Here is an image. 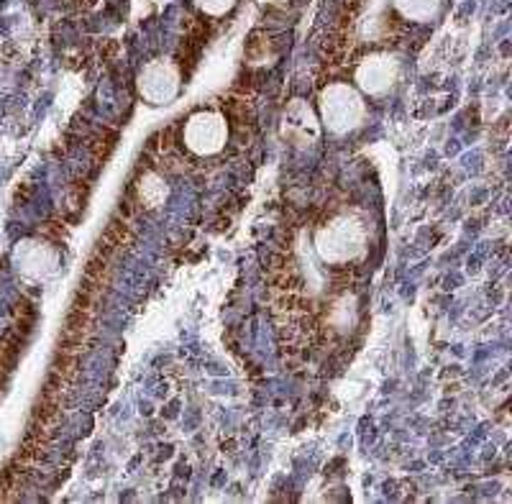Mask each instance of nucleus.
<instances>
[{
    "instance_id": "nucleus-10",
    "label": "nucleus",
    "mask_w": 512,
    "mask_h": 504,
    "mask_svg": "<svg viewBox=\"0 0 512 504\" xmlns=\"http://www.w3.org/2000/svg\"><path fill=\"white\" fill-rule=\"evenodd\" d=\"M195 3H198L200 11L208 13V16H226L236 0H195Z\"/></svg>"
},
{
    "instance_id": "nucleus-2",
    "label": "nucleus",
    "mask_w": 512,
    "mask_h": 504,
    "mask_svg": "<svg viewBox=\"0 0 512 504\" xmlns=\"http://www.w3.org/2000/svg\"><path fill=\"white\" fill-rule=\"evenodd\" d=\"M320 116L328 131L333 134H349L351 128H356L364 118V100H361L359 90H354L346 82H336L328 85L320 93Z\"/></svg>"
},
{
    "instance_id": "nucleus-3",
    "label": "nucleus",
    "mask_w": 512,
    "mask_h": 504,
    "mask_svg": "<svg viewBox=\"0 0 512 504\" xmlns=\"http://www.w3.org/2000/svg\"><path fill=\"white\" fill-rule=\"evenodd\" d=\"M226 139L228 126L226 118H223L221 113H195V116L185 123V146L192 154H200V157L218 154V151L226 146Z\"/></svg>"
},
{
    "instance_id": "nucleus-1",
    "label": "nucleus",
    "mask_w": 512,
    "mask_h": 504,
    "mask_svg": "<svg viewBox=\"0 0 512 504\" xmlns=\"http://www.w3.org/2000/svg\"><path fill=\"white\" fill-rule=\"evenodd\" d=\"M315 254L326 264H349L369 246V228L356 213H341L315 233Z\"/></svg>"
},
{
    "instance_id": "nucleus-6",
    "label": "nucleus",
    "mask_w": 512,
    "mask_h": 504,
    "mask_svg": "<svg viewBox=\"0 0 512 504\" xmlns=\"http://www.w3.org/2000/svg\"><path fill=\"white\" fill-rule=\"evenodd\" d=\"M318 131H320V126H318V118H315V113L310 111L303 100H292L290 108H287V113H285V123H282V134H285V139L305 146V144H310V141L318 139Z\"/></svg>"
},
{
    "instance_id": "nucleus-9",
    "label": "nucleus",
    "mask_w": 512,
    "mask_h": 504,
    "mask_svg": "<svg viewBox=\"0 0 512 504\" xmlns=\"http://www.w3.org/2000/svg\"><path fill=\"white\" fill-rule=\"evenodd\" d=\"M139 190H141V197H144L146 203L152 205V208H157L164 197H167V187H164V182L159 180V177H154V174H146L144 180H141Z\"/></svg>"
},
{
    "instance_id": "nucleus-7",
    "label": "nucleus",
    "mask_w": 512,
    "mask_h": 504,
    "mask_svg": "<svg viewBox=\"0 0 512 504\" xmlns=\"http://www.w3.org/2000/svg\"><path fill=\"white\" fill-rule=\"evenodd\" d=\"M395 8L408 21H431L441 8V0H395Z\"/></svg>"
},
{
    "instance_id": "nucleus-5",
    "label": "nucleus",
    "mask_w": 512,
    "mask_h": 504,
    "mask_svg": "<svg viewBox=\"0 0 512 504\" xmlns=\"http://www.w3.org/2000/svg\"><path fill=\"white\" fill-rule=\"evenodd\" d=\"M397 70H400V64H397L395 57H390V54H372V57H367L356 67V85L369 95H382L397 80Z\"/></svg>"
},
{
    "instance_id": "nucleus-8",
    "label": "nucleus",
    "mask_w": 512,
    "mask_h": 504,
    "mask_svg": "<svg viewBox=\"0 0 512 504\" xmlns=\"http://www.w3.org/2000/svg\"><path fill=\"white\" fill-rule=\"evenodd\" d=\"M29 251H18L21 256V264H24V272H34V274H47L54 264V254L47 249H41L36 244H26Z\"/></svg>"
},
{
    "instance_id": "nucleus-4",
    "label": "nucleus",
    "mask_w": 512,
    "mask_h": 504,
    "mask_svg": "<svg viewBox=\"0 0 512 504\" xmlns=\"http://www.w3.org/2000/svg\"><path fill=\"white\" fill-rule=\"evenodd\" d=\"M139 93L154 105L172 103L180 93V70L169 59H154L139 72Z\"/></svg>"
}]
</instances>
